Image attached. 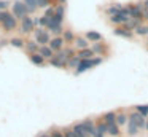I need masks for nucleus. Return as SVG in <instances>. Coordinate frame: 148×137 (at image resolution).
<instances>
[{"label":"nucleus","instance_id":"nucleus-1","mask_svg":"<svg viewBox=\"0 0 148 137\" xmlns=\"http://www.w3.org/2000/svg\"><path fill=\"white\" fill-rule=\"evenodd\" d=\"M103 62V57L102 56H94V57H89V59H80V64L77 65V69L73 70L75 75H81V73L88 72V70L94 69V67L100 65Z\"/></svg>","mask_w":148,"mask_h":137},{"label":"nucleus","instance_id":"nucleus-2","mask_svg":"<svg viewBox=\"0 0 148 137\" xmlns=\"http://www.w3.org/2000/svg\"><path fill=\"white\" fill-rule=\"evenodd\" d=\"M0 25H2L3 32H13V30H16V29H18L19 21H18V19L11 14V11H7V14H5V18L2 19Z\"/></svg>","mask_w":148,"mask_h":137},{"label":"nucleus","instance_id":"nucleus-3","mask_svg":"<svg viewBox=\"0 0 148 137\" xmlns=\"http://www.w3.org/2000/svg\"><path fill=\"white\" fill-rule=\"evenodd\" d=\"M32 34H34V40H35L37 43L40 45V46H43V45H48L49 40H51V34H49V32L46 30L45 27H35Z\"/></svg>","mask_w":148,"mask_h":137},{"label":"nucleus","instance_id":"nucleus-4","mask_svg":"<svg viewBox=\"0 0 148 137\" xmlns=\"http://www.w3.org/2000/svg\"><path fill=\"white\" fill-rule=\"evenodd\" d=\"M11 14H13L18 21H21L24 16L29 14V13H27L26 5L23 3V0H14V2L11 3Z\"/></svg>","mask_w":148,"mask_h":137},{"label":"nucleus","instance_id":"nucleus-5","mask_svg":"<svg viewBox=\"0 0 148 137\" xmlns=\"http://www.w3.org/2000/svg\"><path fill=\"white\" fill-rule=\"evenodd\" d=\"M18 29H19L21 34H26V35L32 34L34 29H35V24H34V16H29V14L24 16V18L19 21V25H18Z\"/></svg>","mask_w":148,"mask_h":137},{"label":"nucleus","instance_id":"nucleus-6","mask_svg":"<svg viewBox=\"0 0 148 137\" xmlns=\"http://www.w3.org/2000/svg\"><path fill=\"white\" fill-rule=\"evenodd\" d=\"M46 30H48L53 37H59V35H62L64 24H62V22H59L58 19H54L51 16V18H49V21H48V25H46Z\"/></svg>","mask_w":148,"mask_h":137},{"label":"nucleus","instance_id":"nucleus-7","mask_svg":"<svg viewBox=\"0 0 148 137\" xmlns=\"http://www.w3.org/2000/svg\"><path fill=\"white\" fill-rule=\"evenodd\" d=\"M129 120H131V121H134V123H135V126H137L140 131H143V129H145V121H147V118H145V116H142L140 113H137L135 110L129 113Z\"/></svg>","mask_w":148,"mask_h":137},{"label":"nucleus","instance_id":"nucleus-8","mask_svg":"<svg viewBox=\"0 0 148 137\" xmlns=\"http://www.w3.org/2000/svg\"><path fill=\"white\" fill-rule=\"evenodd\" d=\"M81 127H83V131L88 134L89 137H94V134H96V123H94V120H91V118H88V120L81 121Z\"/></svg>","mask_w":148,"mask_h":137},{"label":"nucleus","instance_id":"nucleus-9","mask_svg":"<svg viewBox=\"0 0 148 137\" xmlns=\"http://www.w3.org/2000/svg\"><path fill=\"white\" fill-rule=\"evenodd\" d=\"M91 46V43H89V40H88L84 35H77L75 37V40H73V48L77 51H80V50H84V48H89Z\"/></svg>","mask_w":148,"mask_h":137},{"label":"nucleus","instance_id":"nucleus-10","mask_svg":"<svg viewBox=\"0 0 148 137\" xmlns=\"http://www.w3.org/2000/svg\"><path fill=\"white\" fill-rule=\"evenodd\" d=\"M48 46L51 48L54 53H58V51H61L62 48L65 46V43H64V38L59 35V37H51V40H49V43H48Z\"/></svg>","mask_w":148,"mask_h":137},{"label":"nucleus","instance_id":"nucleus-11","mask_svg":"<svg viewBox=\"0 0 148 137\" xmlns=\"http://www.w3.org/2000/svg\"><path fill=\"white\" fill-rule=\"evenodd\" d=\"M91 50L94 51V54H96V56H102V57L108 53V46H105V43H102V41L91 43Z\"/></svg>","mask_w":148,"mask_h":137},{"label":"nucleus","instance_id":"nucleus-12","mask_svg":"<svg viewBox=\"0 0 148 137\" xmlns=\"http://www.w3.org/2000/svg\"><path fill=\"white\" fill-rule=\"evenodd\" d=\"M46 62H48L51 67H54V69H67V61L62 59V57H59V56H56V54L49 61H46Z\"/></svg>","mask_w":148,"mask_h":137},{"label":"nucleus","instance_id":"nucleus-13","mask_svg":"<svg viewBox=\"0 0 148 137\" xmlns=\"http://www.w3.org/2000/svg\"><path fill=\"white\" fill-rule=\"evenodd\" d=\"M113 34H115L116 37L127 38V40H131V38L134 37V32H132V30H126L123 25H115V29H113Z\"/></svg>","mask_w":148,"mask_h":137},{"label":"nucleus","instance_id":"nucleus-14","mask_svg":"<svg viewBox=\"0 0 148 137\" xmlns=\"http://www.w3.org/2000/svg\"><path fill=\"white\" fill-rule=\"evenodd\" d=\"M53 18L58 19L59 22L64 24V19H65V3H58V5H56V10H54Z\"/></svg>","mask_w":148,"mask_h":137},{"label":"nucleus","instance_id":"nucleus-15","mask_svg":"<svg viewBox=\"0 0 148 137\" xmlns=\"http://www.w3.org/2000/svg\"><path fill=\"white\" fill-rule=\"evenodd\" d=\"M27 56H29L30 62H32L34 65H37V67H45L46 64H48L45 59H43V56L40 53H32V54H27Z\"/></svg>","mask_w":148,"mask_h":137},{"label":"nucleus","instance_id":"nucleus-16","mask_svg":"<svg viewBox=\"0 0 148 137\" xmlns=\"http://www.w3.org/2000/svg\"><path fill=\"white\" fill-rule=\"evenodd\" d=\"M107 124V134L112 137H119L121 136V127L116 124V121H112V123H105Z\"/></svg>","mask_w":148,"mask_h":137},{"label":"nucleus","instance_id":"nucleus-17","mask_svg":"<svg viewBox=\"0 0 148 137\" xmlns=\"http://www.w3.org/2000/svg\"><path fill=\"white\" fill-rule=\"evenodd\" d=\"M62 38H64V43L65 45H73V40H75V32L72 30L70 27H65L64 30H62V35H61Z\"/></svg>","mask_w":148,"mask_h":137},{"label":"nucleus","instance_id":"nucleus-18","mask_svg":"<svg viewBox=\"0 0 148 137\" xmlns=\"http://www.w3.org/2000/svg\"><path fill=\"white\" fill-rule=\"evenodd\" d=\"M123 8H124V5H121V3H112V5H108V6L105 8V14H107V16L119 14V13L123 11Z\"/></svg>","mask_w":148,"mask_h":137},{"label":"nucleus","instance_id":"nucleus-19","mask_svg":"<svg viewBox=\"0 0 148 137\" xmlns=\"http://www.w3.org/2000/svg\"><path fill=\"white\" fill-rule=\"evenodd\" d=\"M38 48H40V45L37 43L35 40H26L23 50L26 51L27 54H32V53H38Z\"/></svg>","mask_w":148,"mask_h":137},{"label":"nucleus","instance_id":"nucleus-20","mask_svg":"<svg viewBox=\"0 0 148 137\" xmlns=\"http://www.w3.org/2000/svg\"><path fill=\"white\" fill-rule=\"evenodd\" d=\"M84 37L89 40V43H97V41H103V37L100 32L97 30H88L86 34H84Z\"/></svg>","mask_w":148,"mask_h":137},{"label":"nucleus","instance_id":"nucleus-21","mask_svg":"<svg viewBox=\"0 0 148 137\" xmlns=\"http://www.w3.org/2000/svg\"><path fill=\"white\" fill-rule=\"evenodd\" d=\"M105 136H107V124L103 120H100L96 123V134H94V137H105Z\"/></svg>","mask_w":148,"mask_h":137},{"label":"nucleus","instance_id":"nucleus-22","mask_svg":"<svg viewBox=\"0 0 148 137\" xmlns=\"http://www.w3.org/2000/svg\"><path fill=\"white\" fill-rule=\"evenodd\" d=\"M38 53L43 56V59H45V61H49L53 56H54V51H53L51 48L48 46V45H43V46H40V48H38Z\"/></svg>","mask_w":148,"mask_h":137},{"label":"nucleus","instance_id":"nucleus-23","mask_svg":"<svg viewBox=\"0 0 148 137\" xmlns=\"http://www.w3.org/2000/svg\"><path fill=\"white\" fill-rule=\"evenodd\" d=\"M48 21H49V18H48V16H45V14H42V16H34V24H35V27H45V29H46Z\"/></svg>","mask_w":148,"mask_h":137},{"label":"nucleus","instance_id":"nucleus-24","mask_svg":"<svg viewBox=\"0 0 148 137\" xmlns=\"http://www.w3.org/2000/svg\"><path fill=\"white\" fill-rule=\"evenodd\" d=\"M126 129H127V136H131V137H135L138 132H140V129H138L137 126H135V123L134 121H131L127 118V124H126Z\"/></svg>","mask_w":148,"mask_h":137},{"label":"nucleus","instance_id":"nucleus-25","mask_svg":"<svg viewBox=\"0 0 148 137\" xmlns=\"http://www.w3.org/2000/svg\"><path fill=\"white\" fill-rule=\"evenodd\" d=\"M134 35H137V37H147L148 35V24H145V22L138 24L134 29Z\"/></svg>","mask_w":148,"mask_h":137},{"label":"nucleus","instance_id":"nucleus-26","mask_svg":"<svg viewBox=\"0 0 148 137\" xmlns=\"http://www.w3.org/2000/svg\"><path fill=\"white\" fill-rule=\"evenodd\" d=\"M127 113L126 112H116V124H118L119 127L126 126L127 124Z\"/></svg>","mask_w":148,"mask_h":137},{"label":"nucleus","instance_id":"nucleus-27","mask_svg":"<svg viewBox=\"0 0 148 137\" xmlns=\"http://www.w3.org/2000/svg\"><path fill=\"white\" fill-rule=\"evenodd\" d=\"M77 56L80 57V59H89V57H94L96 54H94V51L91 50V46H89V48H84V50L77 51Z\"/></svg>","mask_w":148,"mask_h":137},{"label":"nucleus","instance_id":"nucleus-28","mask_svg":"<svg viewBox=\"0 0 148 137\" xmlns=\"http://www.w3.org/2000/svg\"><path fill=\"white\" fill-rule=\"evenodd\" d=\"M23 3L26 5V8H27V13H29V16H32L34 13L37 11V0H23Z\"/></svg>","mask_w":148,"mask_h":137},{"label":"nucleus","instance_id":"nucleus-29","mask_svg":"<svg viewBox=\"0 0 148 137\" xmlns=\"http://www.w3.org/2000/svg\"><path fill=\"white\" fill-rule=\"evenodd\" d=\"M8 43H10L13 48L23 50V48H24V43H26V40H24V38H21V37H13V38H10V40H8Z\"/></svg>","mask_w":148,"mask_h":137},{"label":"nucleus","instance_id":"nucleus-30","mask_svg":"<svg viewBox=\"0 0 148 137\" xmlns=\"http://www.w3.org/2000/svg\"><path fill=\"white\" fill-rule=\"evenodd\" d=\"M138 24H142V22H140V21H137V19H132V18H131V19H127V21H126L124 24H123V27H124L126 30H132V32H134V29L137 27Z\"/></svg>","mask_w":148,"mask_h":137},{"label":"nucleus","instance_id":"nucleus-31","mask_svg":"<svg viewBox=\"0 0 148 137\" xmlns=\"http://www.w3.org/2000/svg\"><path fill=\"white\" fill-rule=\"evenodd\" d=\"M72 129H73V132H75V136H77V137H89V136H88V134L83 131V127H81L80 123H75L73 126H72Z\"/></svg>","mask_w":148,"mask_h":137},{"label":"nucleus","instance_id":"nucleus-32","mask_svg":"<svg viewBox=\"0 0 148 137\" xmlns=\"http://www.w3.org/2000/svg\"><path fill=\"white\" fill-rule=\"evenodd\" d=\"M80 64V57L75 54V56H72L70 59H67V69H72V70H75L77 69V65Z\"/></svg>","mask_w":148,"mask_h":137},{"label":"nucleus","instance_id":"nucleus-33","mask_svg":"<svg viewBox=\"0 0 148 137\" xmlns=\"http://www.w3.org/2000/svg\"><path fill=\"white\" fill-rule=\"evenodd\" d=\"M102 120L105 121V123H112V121H116V112L110 110V112H105L102 116Z\"/></svg>","mask_w":148,"mask_h":137},{"label":"nucleus","instance_id":"nucleus-34","mask_svg":"<svg viewBox=\"0 0 148 137\" xmlns=\"http://www.w3.org/2000/svg\"><path fill=\"white\" fill-rule=\"evenodd\" d=\"M137 113H140L142 116H145L147 118L148 116V104H140V105H135V108H134Z\"/></svg>","mask_w":148,"mask_h":137},{"label":"nucleus","instance_id":"nucleus-35","mask_svg":"<svg viewBox=\"0 0 148 137\" xmlns=\"http://www.w3.org/2000/svg\"><path fill=\"white\" fill-rule=\"evenodd\" d=\"M49 134H51L53 137H65V136H64V132H62V129H61V127H53V129L49 131Z\"/></svg>","mask_w":148,"mask_h":137},{"label":"nucleus","instance_id":"nucleus-36","mask_svg":"<svg viewBox=\"0 0 148 137\" xmlns=\"http://www.w3.org/2000/svg\"><path fill=\"white\" fill-rule=\"evenodd\" d=\"M51 5V0H37V8H42L45 10L46 6Z\"/></svg>","mask_w":148,"mask_h":137},{"label":"nucleus","instance_id":"nucleus-37","mask_svg":"<svg viewBox=\"0 0 148 137\" xmlns=\"http://www.w3.org/2000/svg\"><path fill=\"white\" fill-rule=\"evenodd\" d=\"M11 6V2L10 0H0V11H5Z\"/></svg>","mask_w":148,"mask_h":137},{"label":"nucleus","instance_id":"nucleus-38","mask_svg":"<svg viewBox=\"0 0 148 137\" xmlns=\"http://www.w3.org/2000/svg\"><path fill=\"white\" fill-rule=\"evenodd\" d=\"M54 10H56V5H49L45 8V16H48V18H51L53 14H54Z\"/></svg>","mask_w":148,"mask_h":137},{"label":"nucleus","instance_id":"nucleus-39","mask_svg":"<svg viewBox=\"0 0 148 137\" xmlns=\"http://www.w3.org/2000/svg\"><path fill=\"white\" fill-rule=\"evenodd\" d=\"M62 132H64V136H65V137H77L72 127H65V129H62Z\"/></svg>","mask_w":148,"mask_h":137},{"label":"nucleus","instance_id":"nucleus-40","mask_svg":"<svg viewBox=\"0 0 148 137\" xmlns=\"http://www.w3.org/2000/svg\"><path fill=\"white\" fill-rule=\"evenodd\" d=\"M143 22L148 24V10H143Z\"/></svg>","mask_w":148,"mask_h":137},{"label":"nucleus","instance_id":"nucleus-41","mask_svg":"<svg viewBox=\"0 0 148 137\" xmlns=\"http://www.w3.org/2000/svg\"><path fill=\"white\" fill-rule=\"evenodd\" d=\"M7 11H8V10H5V11H0V22H2V19L5 18V14H7Z\"/></svg>","mask_w":148,"mask_h":137},{"label":"nucleus","instance_id":"nucleus-42","mask_svg":"<svg viewBox=\"0 0 148 137\" xmlns=\"http://www.w3.org/2000/svg\"><path fill=\"white\" fill-rule=\"evenodd\" d=\"M142 3H143V10H148V0H142Z\"/></svg>","mask_w":148,"mask_h":137},{"label":"nucleus","instance_id":"nucleus-43","mask_svg":"<svg viewBox=\"0 0 148 137\" xmlns=\"http://www.w3.org/2000/svg\"><path fill=\"white\" fill-rule=\"evenodd\" d=\"M38 137H53V136H51V134H49V132H45V134H40Z\"/></svg>","mask_w":148,"mask_h":137},{"label":"nucleus","instance_id":"nucleus-44","mask_svg":"<svg viewBox=\"0 0 148 137\" xmlns=\"http://www.w3.org/2000/svg\"><path fill=\"white\" fill-rule=\"evenodd\" d=\"M7 43H8V40H0V48H2V46H5Z\"/></svg>","mask_w":148,"mask_h":137},{"label":"nucleus","instance_id":"nucleus-45","mask_svg":"<svg viewBox=\"0 0 148 137\" xmlns=\"http://www.w3.org/2000/svg\"><path fill=\"white\" fill-rule=\"evenodd\" d=\"M143 131H148V120L145 121V129H143Z\"/></svg>","mask_w":148,"mask_h":137},{"label":"nucleus","instance_id":"nucleus-46","mask_svg":"<svg viewBox=\"0 0 148 137\" xmlns=\"http://www.w3.org/2000/svg\"><path fill=\"white\" fill-rule=\"evenodd\" d=\"M58 3H67V0H58Z\"/></svg>","mask_w":148,"mask_h":137},{"label":"nucleus","instance_id":"nucleus-47","mask_svg":"<svg viewBox=\"0 0 148 137\" xmlns=\"http://www.w3.org/2000/svg\"><path fill=\"white\" fill-rule=\"evenodd\" d=\"M147 37H148V35H147ZM147 43H148V41H147Z\"/></svg>","mask_w":148,"mask_h":137},{"label":"nucleus","instance_id":"nucleus-48","mask_svg":"<svg viewBox=\"0 0 148 137\" xmlns=\"http://www.w3.org/2000/svg\"><path fill=\"white\" fill-rule=\"evenodd\" d=\"M147 50H148V46H147Z\"/></svg>","mask_w":148,"mask_h":137},{"label":"nucleus","instance_id":"nucleus-49","mask_svg":"<svg viewBox=\"0 0 148 137\" xmlns=\"http://www.w3.org/2000/svg\"><path fill=\"white\" fill-rule=\"evenodd\" d=\"M51 2H53V0H51Z\"/></svg>","mask_w":148,"mask_h":137}]
</instances>
